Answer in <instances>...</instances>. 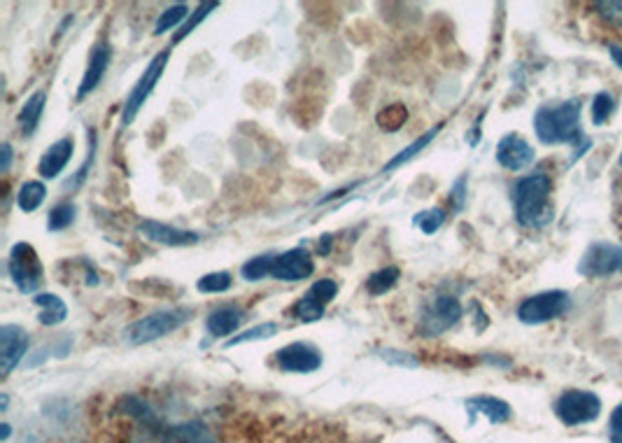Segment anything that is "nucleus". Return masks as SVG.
I'll return each mask as SVG.
<instances>
[{
  "mask_svg": "<svg viewBox=\"0 0 622 443\" xmlns=\"http://www.w3.org/2000/svg\"><path fill=\"white\" fill-rule=\"evenodd\" d=\"M441 129H443V124H436V126H434V129H431V131H427V133H424V136H420V138H417L413 145H408L404 152H399V154H397V157H394V159L390 161V164H385V166H383V173H390V171H394V168L404 166V164H406V161H411L413 157H417V154H420V152L424 150V147H427V145L431 143V140H434V138L438 136V131H441Z\"/></svg>",
  "mask_w": 622,
  "mask_h": 443,
  "instance_id": "obj_23",
  "label": "nucleus"
},
{
  "mask_svg": "<svg viewBox=\"0 0 622 443\" xmlns=\"http://www.w3.org/2000/svg\"><path fill=\"white\" fill-rule=\"evenodd\" d=\"M0 152H3V159H0V171L7 173L12 166V145L10 143H3L0 145Z\"/></svg>",
  "mask_w": 622,
  "mask_h": 443,
  "instance_id": "obj_40",
  "label": "nucleus"
},
{
  "mask_svg": "<svg viewBox=\"0 0 622 443\" xmlns=\"http://www.w3.org/2000/svg\"><path fill=\"white\" fill-rule=\"evenodd\" d=\"M613 112H616V98H613L609 91H602V94H597L595 101H592V124L595 126L606 124L613 117Z\"/></svg>",
  "mask_w": 622,
  "mask_h": 443,
  "instance_id": "obj_29",
  "label": "nucleus"
},
{
  "mask_svg": "<svg viewBox=\"0 0 622 443\" xmlns=\"http://www.w3.org/2000/svg\"><path fill=\"white\" fill-rule=\"evenodd\" d=\"M583 105L578 98H569L557 105H541L534 115V131L546 145H574L571 164L590 150V138L581 129Z\"/></svg>",
  "mask_w": 622,
  "mask_h": 443,
  "instance_id": "obj_1",
  "label": "nucleus"
},
{
  "mask_svg": "<svg viewBox=\"0 0 622 443\" xmlns=\"http://www.w3.org/2000/svg\"><path fill=\"white\" fill-rule=\"evenodd\" d=\"M578 273L585 278H609L622 273V245L592 243L578 262Z\"/></svg>",
  "mask_w": 622,
  "mask_h": 443,
  "instance_id": "obj_9",
  "label": "nucleus"
},
{
  "mask_svg": "<svg viewBox=\"0 0 622 443\" xmlns=\"http://www.w3.org/2000/svg\"><path fill=\"white\" fill-rule=\"evenodd\" d=\"M595 10L606 24L622 28V0L620 3H616V0H602V3H595Z\"/></svg>",
  "mask_w": 622,
  "mask_h": 443,
  "instance_id": "obj_36",
  "label": "nucleus"
},
{
  "mask_svg": "<svg viewBox=\"0 0 622 443\" xmlns=\"http://www.w3.org/2000/svg\"><path fill=\"white\" fill-rule=\"evenodd\" d=\"M138 231L145 238H150L152 243L168 245V248H192V245L201 241V236L196 231L168 227V224L157 220H143L138 224Z\"/></svg>",
  "mask_w": 622,
  "mask_h": 443,
  "instance_id": "obj_12",
  "label": "nucleus"
},
{
  "mask_svg": "<svg viewBox=\"0 0 622 443\" xmlns=\"http://www.w3.org/2000/svg\"><path fill=\"white\" fill-rule=\"evenodd\" d=\"M75 217H77L75 203L63 201V203H59V206H56V208H52V213H49V217H47V229H49V231H63V229H68L70 224L75 222Z\"/></svg>",
  "mask_w": 622,
  "mask_h": 443,
  "instance_id": "obj_27",
  "label": "nucleus"
},
{
  "mask_svg": "<svg viewBox=\"0 0 622 443\" xmlns=\"http://www.w3.org/2000/svg\"><path fill=\"white\" fill-rule=\"evenodd\" d=\"M611 439L613 441L622 439V404L611 413Z\"/></svg>",
  "mask_w": 622,
  "mask_h": 443,
  "instance_id": "obj_38",
  "label": "nucleus"
},
{
  "mask_svg": "<svg viewBox=\"0 0 622 443\" xmlns=\"http://www.w3.org/2000/svg\"><path fill=\"white\" fill-rule=\"evenodd\" d=\"M231 273L229 271H215V273H208V276L199 278V283H196V287H199V292L203 294H219V292H226L231 287Z\"/></svg>",
  "mask_w": 622,
  "mask_h": 443,
  "instance_id": "obj_32",
  "label": "nucleus"
},
{
  "mask_svg": "<svg viewBox=\"0 0 622 443\" xmlns=\"http://www.w3.org/2000/svg\"><path fill=\"white\" fill-rule=\"evenodd\" d=\"M331 243H334V236H331V234H324V236H322L320 248H317V252H320L322 257H327L329 252H331Z\"/></svg>",
  "mask_w": 622,
  "mask_h": 443,
  "instance_id": "obj_41",
  "label": "nucleus"
},
{
  "mask_svg": "<svg viewBox=\"0 0 622 443\" xmlns=\"http://www.w3.org/2000/svg\"><path fill=\"white\" fill-rule=\"evenodd\" d=\"M10 434H12V430H10V425H7V423H3V441H7V439H10Z\"/></svg>",
  "mask_w": 622,
  "mask_h": 443,
  "instance_id": "obj_43",
  "label": "nucleus"
},
{
  "mask_svg": "<svg viewBox=\"0 0 622 443\" xmlns=\"http://www.w3.org/2000/svg\"><path fill=\"white\" fill-rule=\"evenodd\" d=\"M275 362L282 371H292V374H313L322 367V353L313 343L296 341L289 346L280 348L275 353Z\"/></svg>",
  "mask_w": 622,
  "mask_h": 443,
  "instance_id": "obj_10",
  "label": "nucleus"
},
{
  "mask_svg": "<svg viewBox=\"0 0 622 443\" xmlns=\"http://www.w3.org/2000/svg\"><path fill=\"white\" fill-rule=\"evenodd\" d=\"M620 166H622V154H620Z\"/></svg>",
  "mask_w": 622,
  "mask_h": 443,
  "instance_id": "obj_45",
  "label": "nucleus"
},
{
  "mask_svg": "<svg viewBox=\"0 0 622 443\" xmlns=\"http://www.w3.org/2000/svg\"><path fill=\"white\" fill-rule=\"evenodd\" d=\"M33 304L42 308L38 320H40V325H45V327H56L68 318L66 301H63L61 297H56V294H49V292L35 294Z\"/></svg>",
  "mask_w": 622,
  "mask_h": 443,
  "instance_id": "obj_20",
  "label": "nucleus"
},
{
  "mask_svg": "<svg viewBox=\"0 0 622 443\" xmlns=\"http://www.w3.org/2000/svg\"><path fill=\"white\" fill-rule=\"evenodd\" d=\"M443 222H445V210H443V208L422 210V213H417V215H415V220H413L415 227L420 229L422 234H427V236L436 234V231L443 227Z\"/></svg>",
  "mask_w": 622,
  "mask_h": 443,
  "instance_id": "obj_30",
  "label": "nucleus"
},
{
  "mask_svg": "<svg viewBox=\"0 0 622 443\" xmlns=\"http://www.w3.org/2000/svg\"><path fill=\"white\" fill-rule=\"evenodd\" d=\"M168 61H171V49H164V52H159L150 63H147L145 73L138 77L136 84H133L131 94L124 103L122 126H131L133 119L138 117L140 108H143L145 101L150 98V94L154 91V87H157V82L161 80V75H164Z\"/></svg>",
  "mask_w": 622,
  "mask_h": 443,
  "instance_id": "obj_6",
  "label": "nucleus"
},
{
  "mask_svg": "<svg viewBox=\"0 0 622 443\" xmlns=\"http://www.w3.org/2000/svg\"><path fill=\"white\" fill-rule=\"evenodd\" d=\"M28 353V334L19 325H3L0 327V367L3 376L10 374L19 367Z\"/></svg>",
  "mask_w": 622,
  "mask_h": 443,
  "instance_id": "obj_14",
  "label": "nucleus"
},
{
  "mask_svg": "<svg viewBox=\"0 0 622 443\" xmlns=\"http://www.w3.org/2000/svg\"><path fill=\"white\" fill-rule=\"evenodd\" d=\"M310 294H315L317 299L322 301V304H331V301L336 299V294H338V285L334 283V280H329V278H322V280H317V283L310 287L308 290Z\"/></svg>",
  "mask_w": 622,
  "mask_h": 443,
  "instance_id": "obj_37",
  "label": "nucleus"
},
{
  "mask_svg": "<svg viewBox=\"0 0 622 443\" xmlns=\"http://www.w3.org/2000/svg\"><path fill=\"white\" fill-rule=\"evenodd\" d=\"M555 416L567 427L595 423L602 416V399L590 390H567L557 397Z\"/></svg>",
  "mask_w": 622,
  "mask_h": 443,
  "instance_id": "obj_4",
  "label": "nucleus"
},
{
  "mask_svg": "<svg viewBox=\"0 0 622 443\" xmlns=\"http://www.w3.org/2000/svg\"><path fill=\"white\" fill-rule=\"evenodd\" d=\"M187 17H192V12H189L187 5H182V3L171 5V7H168V10L161 12V17L157 19V28H154V33L164 35V33L171 31V28L178 26L180 21H185Z\"/></svg>",
  "mask_w": 622,
  "mask_h": 443,
  "instance_id": "obj_28",
  "label": "nucleus"
},
{
  "mask_svg": "<svg viewBox=\"0 0 622 443\" xmlns=\"http://www.w3.org/2000/svg\"><path fill=\"white\" fill-rule=\"evenodd\" d=\"M613 443H622V439H618V441H613Z\"/></svg>",
  "mask_w": 622,
  "mask_h": 443,
  "instance_id": "obj_44",
  "label": "nucleus"
},
{
  "mask_svg": "<svg viewBox=\"0 0 622 443\" xmlns=\"http://www.w3.org/2000/svg\"><path fill=\"white\" fill-rule=\"evenodd\" d=\"M47 199V187L45 182L40 180H28L21 185L19 194H17V206L19 210H24V213H35L42 203H45Z\"/></svg>",
  "mask_w": 622,
  "mask_h": 443,
  "instance_id": "obj_21",
  "label": "nucleus"
},
{
  "mask_svg": "<svg viewBox=\"0 0 622 443\" xmlns=\"http://www.w3.org/2000/svg\"><path fill=\"white\" fill-rule=\"evenodd\" d=\"M112 61V47L108 45V42L101 40L96 42L94 47H91V56H89V66L87 70H84V77L80 82V89H77V98H87L91 91H94L98 84H101L105 70H108Z\"/></svg>",
  "mask_w": 622,
  "mask_h": 443,
  "instance_id": "obj_15",
  "label": "nucleus"
},
{
  "mask_svg": "<svg viewBox=\"0 0 622 443\" xmlns=\"http://www.w3.org/2000/svg\"><path fill=\"white\" fill-rule=\"evenodd\" d=\"M7 271H10L12 283L17 285L21 294L38 292L42 283V264L31 243L12 245L10 259H7Z\"/></svg>",
  "mask_w": 622,
  "mask_h": 443,
  "instance_id": "obj_5",
  "label": "nucleus"
},
{
  "mask_svg": "<svg viewBox=\"0 0 622 443\" xmlns=\"http://www.w3.org/2000/svg\"><path fill=\"white\" fill-rule=\"evenodd\" d=\"M278 334V325L275 322H264V325H257L252 329H245V332H240L233 336V339H229L224 343V348H236L240 346V343H252V341H266V339H273V336Z\"/></svg>",
  "mask_w": 622,
  "mask_h": 443,
  "instance_id": "obj_25",
  "label": "nucleus"
},
{
  "mask_svg": "<svg viewBox=\"0 0 622 443\" xmlns=\"http://www.w3.org/2000/svg\"><path fill=\"white\" fill-rule=\"evenodd\" d=\"M450 199H455V208H457V210L464 206V199H466V178H459V180H457V185L452 187Z\"/></svg>",
  "mask_w": 622,
  "mask_h": 443,
  "instance_id": "obj_39",
  "label": "nucleus"
},
{
  "mask_svg": "<svg viewBox=\"0 0 622 443\" xmlns=\"http://www.w3.org/2000/svg\"><path fill=\"white\" fill-rule=\"evenodd\" d=\"M401 271L397 266H387V269H380L373 273V276L366 280V292L373 294V297H380V294H387L394 285L399 283Z\"/></svg>",
  "mask_w": 622,
  "mask_h": 443,
  "instance_id": "obj_24",
  "label": "nucleus"
},
{
  "mask_svg": "<svg viewBox=\"0 0 622 443\" xmlns=\"http://www.w3.org/2000/svg\"><path fill=\"white\" fill-rule=\"evenodd\" d=\"M324 308H327V304H322L315 294L308 292L306 297L296 304V315H299L301 322H317L324 318Z\"/></svg>",
  "mask_w": 622,
  "mask_h": 443,
  "instance_id": "obj_31",
  "label": "nucleus"
},
{
  "mask_svg": "<svg viewBox=\"0 0 622 443\" xmlns=\"http://www.w3.org/2000/svg\"><path fill=\"white\" fill-rule=\"evenodd\" d=\"M462 315L464 308L457 297H452V294H438L422 311L420 325L417 327H420L422 336H441L450 327H455L462 320Z\"/></svg>",
  "mask_w": 622,
  "mask_h": 443,
  "instance_id": "obj_8",
  "label": "nucleus"
},
{
  "mask_svg": "<svg viewBox=\"0 0 622 443\" xmlns=\"http://www.w3.org/2000/svg\"><path fill=\"white\" fill-rule=\"evenodd\" d=\"M45 101H47V94L45 91H35V94L28 98V101L21 105L19 110V117H17V124H19V131L24 138H31L35 131H38V124H40V117H42V110H45Z\"/></svg>",
  "mask_w": 622,
  "mask_h": 443,
  "instance_id": "obj_19",
  "label": "nucleus"
},
{
  "mask_svg": "<svg viewBox=\"0 0 622 443\" xmlns=\"http://www.w3.org/2000/svg\"><path fill=\"white\" fill-rule=\"evenodd\" d=\"M94 159H96V129H89V152H87V157H84V164H82L80 171H77L73 178H70V182H66L68 192L70 189L82 187V182L87 180L91 166H94Z\"/></svg>",
  "mask_w": 622,
  "mask_h": 443,
  "instance_id": "obj_33",
  "label": "nucleus"
},
{
  "mask_svg": "<svg viewBox=\"0 0 622 443\" xmlns=\"http://www.w3.org/2000/svg\"><path fill=\"white\" fill-rule=\"evenodd\" d=\"M243 320H245L243 308L222 306V308H215V311L208 315L206 327L212 339H224V336L236 334L238 327L243 325Z\"/></svg>",
  "mask_w": 622,
  "mask_h": 443,
  "instance_id": "obj_18",
  "label": "nucleus"
},
{
  "mask_svg": "<svg viewBox=\"0 0 622 443\" xmlns=\"http://www.w3.org/2000/svg\"><path fill=\"white\" fill-rule=\"evenodd\" d=\"M378 355L383 357L387 364H392V367H404V369H417V367H420V360H417V357L411 355V353H404V350L383 348Z\"/></svg>",
  "mask_w": 622,
  "mask_h": 443,
  "instance_id": "obj_35",
  "label": "nucleus"
},
{
  "mask_svg": "<svg viewBox=\"0 0 622 443\" xmlns=\"http://www.w3.org/2000/svg\"><path fill=\"white\" fill-rule=\"evenodd\" d=\"M217 7H219V3H201L199 7H196V10L192 12V17H189V19L185 21V24H182V28H180V31H178V33H175V42L185 40V38H187V35H189V33H192V31H194V28H196V26H199V24H201V21H203V19H206V17H208V14H210L212 10H217Z\"/></svg>",
  "mask_w": 622,
  "mask_h": 443,
  "instance_id": "obj_34",
  "label": "nucleus"
},
{
  "mask_svg": "<svg viewBox=\"0 0 622 443\" xmlns=\"http://www.w3.org/2000/svg\"><path fill=\"white\" fill-rule=\"evenodd\" d=\"M315 262L313 255L306 248H292L282 255H275L273 264V278L282 280V283H299V280H306L313 276Z\"/></svg>",
  "mask_w": 622,
  "mask_h": 443,
  "instance_id": "obj_11",
  "label": "nucleus"
},
{
  "mask_svg": "<svg viewBox=\"0 0 622 443\" xmlns=\"http://www.w3.org/2000/svg\"><path fill=\"white\" fill-rule=\"evenodd\" d=\"M609 54H611L613 63H616L618 68H622V47H618V45H609Z\"/></svg>",
  "mask_w": 622,
  "mask_h": 443,
  "instance_id": "obj_42",
  "label": "nucleus"
},
{
  "mask_svg": "<svg viewBox=\"0 0 622 443\" xmlns=\"http://www.w3.org/2000/svg\"><path fill=\"white\" fill-rule=\"evenodd\" d=\"M192 320V311L189 308H168V311H157L145 315L143 320L133 322L129 327V343L131 346H145V343L159 341L164 336L173 334L185 322Z\"/></svg>",
  "mask_w": 622,
  "mask_h": 443,
  "instance_id": "obj_3",
  "label": "nucleus"
},
{
  "mask_svg": "<svg viewBox=\"0 0 622 443\" xmlns=\"http://www.w3.org/2000/svg\"><path fill=\"white\" fill-rule=\"evenodd\" d=\"M534 159V147L525 138L518 136V133H508V136L499 140L497 161L504 168H508V171H525V168L534 164Z\"/></svg>",
  "mask_w": 622,
  "mask_h": 443,
  "instance_id": "obj_13",
  "label": "nucleus"
},
{
  "mask_svg": "<svg viewBox=\"0 0 622 443\" xmlns=\"http://www.w3.org/2000/svg\"><path fill=\"white\" fill-rule=\"evenodd\" d=\"M550 189L553 182L546 173H532L520 178L513 185V208L515 217L522 227L541 229L553 220V206H550Z\"/></svg>",
  "mask_w": 622,
  "mask_h": 443,
  "instance_id": "obj_2",
  "label": "nucleus"
},
{
  "mask_svg": "<svg viewBox=\"0 0 622 443\" xmlns=\"http://www.w3.org/2000/svg\"><path fill=\"white\" fill-rule=\"evenodd\" d=\"M75 152V140L66 136L61 140H56L54 145H49L45 154H42L40 161H38V173L42 180H54L56 175L63 173V168L68 166L70 157H73Z\"/></svg>",
  "mask_w": 622,
  "mask_h": 443,
  "instance_id": "obj_16",
  "label": "nucleus"
},
{
  "mask_svg": "<svg viewBox=\"0 0 622 443\" xmlns=\"http://www.w3.org/2000/svg\"><path fill=\"white\" fill-rule=\"evenodd\" d=\"M466 411H469V423H476L478 416H485L492 425H501L511 418V406H508V402L490 395L466 399Z\"/></svg>",
  "mask_w": 622,
  "mask_h": 443,
  "instance_id": "obj_17",
  "label": "nucleus"
},
{
  "mask_svg": "<svg viewBox=\"0 0 622 443\" xmlns=\"http://www.w3.org/2000/svg\"><path fill=\"white\" fill-rule=\"evenodd\" d=\"M275 255H257L243 266V278L247 283H259V280L268 278L273 273Z\"/></svg>",
  "mask_w": 622,
  "mask_h": 443,
  "instance_id": "obj_26",
  "label": "nucleus"
},
{
  "mask_svg": "<svg viewBox=\"0 0 622 443\" xmlns=\"http://www.w3.org/2000/svg\"><path fill=\"white\" fill-rule=\"evenodd\" d=\"M408 117H411V112H408V105L392 103V105H385V108L378 112L376 124L380 126V131L397 133V131L404 129V124L408 122Z\"/></svg>",
  "mask_w": 622,
  "mask_h": 443,
  "instance_id": "obj_22",
  "label": "nucleus"
},
{
  "mask_svg": "<svg viewBox=\"0 0 622 443\" xmlns=\"http://www.w3.org/2000/svg\"><path fill=\"white\" fill-rule=\"evenodd\" d=\"M569 306H571L569 292L562 290L541 292L522 301L518 308V318L520 322H525V325H546V322H553L555 318L567 313Z\"/></svg>",
  "mask_w": 622,
  "mask_h": 443,
  "instance_id": "obj_7",
  "label": "nucleus"
}]
</instances>
